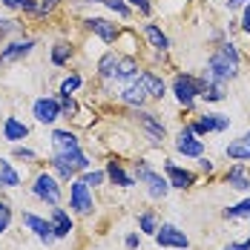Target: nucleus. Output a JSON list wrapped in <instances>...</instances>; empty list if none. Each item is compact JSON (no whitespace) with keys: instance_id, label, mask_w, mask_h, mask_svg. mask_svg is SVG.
Listing matches in <instances>:
<instances>
[{"instance_id":"nucleus-1","label":"nucleus","mask_w":250,"mask_h":250,"mask_svg":"<svg viewBox=\"0 0 250 250\" xmlns=\"http://www.w3.org/2000/svg\"><path fill=\"white\" fill-rule=\"evenodd\" d=\"M239 63H242L239 49H236L233 43H222L219 49L213 52V58H210V63H207V69H204V81H210V83H225V81L239 75Z\"/></svg>"},{"instance_id":"nucleus-2","label":"nucleus","mask_w":250,"mask_h":250,"mask_svg":"<svg viewBox=\"0 0 250 250\" xmlns=\"http://www.w3.org/2000/svg\"><path fill=\"white\" fill-rule=\"evenodd\" d=\"M52 167L58 170V175H61L63 181H69V178H75L81 170H86V167H89V158L81 152V147H75V150L55 152V158H52Z\"/></svg>"},{"instance_id":"nucleus-3","label":"nucleus","mask_w":250,"mask_h":250,"mask_svg":"<svg viewBox=\"0 0 250 250\" xmlns=\"http://www.w3.org/2000/svg\"><path fill=\"white\" fill-rule=\"evenodd\" d=\"M135 175H138V181H144V184H147V190H150L152 199H164V196H167L170 181H167V178H161L158 173H152L144 161H138V164H135Z\"/></svg>"},{"instance_id":"nucleus-4","label":"nucleus","mask_w":250,"mask_h":250,"mask_svg":"<svg viewBox=\"0 0 250 250\" xmlns=\"http://www.w3.org/2000/svg\"><path fill=\"white\" fill-rule=\"evenodd\" d=\"M69 207L75 210L78 216H89V213H92V207H95L89 187H86L81 178H78V181H72V190H69Z\"/></svg>"},{"instance_id":"nucleus-5","label":"nucleus","mask_w":250,"mask_h":250,"mask_svg":"<svg viewBox=\"0 0 250 250\" xmlns=\"http://www.w3.org/2000/svg\"><path fill=\"white\" fill-rule=\"evenodd\" d=\"M173 92H175V98H178V104L181 106H193V101L199 98V81L196 78H190V75H178L173 81Z\"/></svg>"},{"instance_id":"nucleus-6","label":"nucleus","mask_w":250,"mask_h":250,"mask_svg":"<svg viewBox=\"0 0 250 250\" xmlns=\"http://www.w3.org/2000/svg\"><path fill=\"white\" fill-rule=\"evenodd\" d=\"M32 190H35V196L41 201H49V204H61V187H58V181L52 178L49 173H41L35 178V184H32Z\"/></svg>"},{"instance_id":"nucleus-7","label":"nucleus","mask_w":250,"mask_h":250,"mask_svg":"<svg viewBox=\"0 0 250 250\" xmlns=\"http://www.w3.org/2000/svg\"><path fill=\"white\" fill-rule=\"evenodd\" d=\"M155 242H158L161 248H178V250H184L187 245H190V239H187L175 225H158V230H155Z\"/></svg>"},{"instance_id":"nucleus-8","label":"nucleus","mask_w":250,"mask_h":250,"mask_svg":"<svg viewBox=\"0 0 250 250\" xmlns=\"http://www.w3.org/2000/svg\"><path fill=\"white\" fill-rule=\"evenodd\" d=\"M175 150L181 152V155H190V158H201L204 144L196 138V132H193L190 126H184V129L178 132V138H175Z\"/></svg>"},{"instance_id":"nucleus-9","label":"nucleus","mask_w":250,"mask_h":250,"mask_svg":"<svg viewBox=\"0 0 250 250\" xmlns=\"http://www.w3.org/2000/svg\"><path fill=\"white\" fill-rule=\"evenodd\" d=\"M32 115H35L41 124H52V121L61 115V104H58V98H38L35 106H32Z\"/></svg>"},{"instance_id":"nucleus-10","label":"nucleus","mask_w":250,"mask_h":250,"mask_svg":"<svg viewBox=\"0 0 250 250\" xmlns=\"http://www.w3.org/2000/svg\"><path fill=\"white\" fill-rule=\"evenodd\" d=\"M23 225L43 242V245H49V242H55V233H52V222H46V219H41V216H35V213H23Z\"/></svg>"},{"instance_id":"nucleus-11","label":"nucleus","mask_w":250,"mask_h":250,"mask_svg":"<svg viewBox=\"0 0 250 250\" xmlns=\"http://www.w3.org/2000/svg\"><path fill=\"white\" fill-rule=\"evenodd\" d=\"M35 49V41H15V43H9L6 49L0 52V66H9V63H15V61H21V58H26L29 52Z\"/></svg>"},{"instance_id":"nucleus-12","label":"nucleus","mask_w":250,"mask_h":250,"mask_svg":"<svg viewBox=\"0 0 250 250\" xmlns=\"http://www.w3.org/2000/svg\"><path fill=\"white\" fill-rule=\"evenodd\" d=\"M227 126H230V118H225V115H204L199 121H193L190 129H193L196 135H207V132H222Z\"/></svg>"},{"instance_id":"nucleus-13","label":"nucleus","mask_w":250,"mask_h":250,"mask_svg":"<svg viewBox=\"0 0 250 250\" xmlns=\"http://www.w3.org/2000/svg\"><path fill=\"white\" fill-rule=\"evenodd\" d=\"M83 23H86V29H89L92 35H98L104 43H112V41L118 38V29H115V23H109L106 18H86Z\"/></svg>"},{"instance_id":"nucleus-14","label":"nucleus","mask_w":250,"mask_h":250,"mask_svg":"<svg viewBox=\"0 0 250 250\" xmlns=\"http://www.w3.org/2000/svg\"><path fill=\"white\" fill-rule=\"evenodd\" d=\"M164 173H167V181H170V187L187 190V187H193V184H196V175L187 173V170H181V167H175V164H164Z\"/></svg>"},{"instance_id":"nucleus-15","label":"nucleus","mask_w":250,"mask_h":250,"mask_svg":"<svg viewBox=\"0 0 250 250\" xmlns=\"http://www.w3.org/2000/svg\"><path fill=\"white\" fill-rule=\"evenodd\" d=\"M121 101H124V104H129V106H141V104L147 101V92H144V86H141V81H138V75L126 81L124 92H121Z\"/></svg>"},{"instance_id":"nucleus-16","label":"nucleus","mask_w":250,"mask_h":250,"mask_svg":"<svg viewBox=\"0 0 250 250\" xmlns=\"http://www.w3.org/2000/svg\"><path fill=\"white\" fill-rule=\"evenodd\" d=\"M52 233H55V239H66L72 233V219H69V213L63 207L52 210Z\"/></svg>"},{"instance_id":"nucleus-17","label":"nucleus","mask_w":250,"mask_h":250,"mask_svg":"<svg viewBox=\"0 0 250 250\" xmlns=\"http://www.w3.org/2000/svg\"><path fill=\"white\" fill-rule=\"evenodd\" d=\"M26 135H29V126H26L23 121H18V118H6V121H3V138H6V141L18 144V141H23Z\"/></svg>"},{"instance_id":"nucleus-18","label":"nucleus","mask_w":250,"mask_h":250,"mask_svg":"<svg viewBox=\"0 0 250 250\" xmlns=\"http://www.w3.org/2000/svg\"><path fill=\"white\" fill-rule=\"evenodd\" d=\"M104 173H106V178H109L112 184H118V187H132V184H135V181H132V175L124 173V167H121L115 158H109V161H106V170H104Z\"/></svg>"},{"instance_id":"nucleus-19","label":"nucleus","mask_w":250,"mask_h":250,"mask_svg":"<svg viewBox=\"0 0 250 250\" xmlns=\"http://www.w3.org/2000/svg\"><path fill=\"white\" fill-rule=\"evenodd\" d=\"M138 81L147 92V98H164V81L152 72H138Z\"/></svg>"},{"instance_id":"nucleus-20","label":"nucleus","mask_w":250,"mask_h":250,"mask_svg":"<svg viewBox=\"0 0 250 250\" xmlns=\"http://www.w3.org/2000/svg\"><path fill=\"white\" fill-rule=\"evenodd\" d=\"M138 124H141V129L150 135L152 141H161L164 138V124H158L152 112H138Z\"/></svg>"},{"instance_id":"nucleus-21","label":"nucleus","mask_w":250,"mask_h":250,"mask_svg":"<svg viewBox=\"0 0 250 250\" xmlns=\"http://www.w3.org/2000/svg\"><path fill=\"white\" fill-rule=\"evenodd\" d=\"M227 155L236 158V161H250V132H245L239 141L227 144Z\"/></svg>"},{"instance_id":"nucleus-22","label":"nucleus","mask_w":250,"mask_h":250,"mask_svg":"<svg viewBox=\"0 0 250 250\" xmlns=\"http://www.w3.org/2000/svg\"><path fill=\"white\" fill-rule=\"evenodd\" d=\"M52 144H55V152L75 150L78 138H75V132H69V129H55V132H52Z\"/></svg>"},{"instance_id":"nucleus-23","label":"nucleus","mask_w":250,"mask_h":250,"mask_svg":"<svg viewBox=\"0 0 250 250\" xmlns=\"http://www.w3.org/2000/svg\"><path fill=\"white\" fill-rule=\"evenodd\" d=\"M227 184H230L233 190H248V187H250L248 170H245L242 164H236V167H230V170H227Z\"/></svg>"},{"instance_id":"nucleus-24","label":"nucleus","mask_w":250,"mask_h":250,"mask_svg":"<svg viewBox=\"0 0 250 250\" xmlns=\"http://www.w3.org/2000/svg\"><path fill=\"white\" fill-rule=\"evenodd\" d=\"M199 98L204 101H222L225 98V83H210V81H199Z\"/></svg>"},{"instance_id":"nucleus-25","label":"nucleus","mask_w":250,"mask_h":250,"mask_svg":"<svg viewBox=\"0 0 250 250\" xmlns=\"http://www.w3.org/2000/svg\"><path fill=\"white\" fill-rule=\"evenodd\" d=\"M144 35H147V41H150V46H155V49H167V46H170V38H167V35H164V32H161V29H158V26H152V23H147L144 26Z\"/></svg>"},{"instance_id":"nucleus-26","label":"nucleus","mask_w":250,"mask_h":250,"mask_svg":"<svg viewBox=\"0 0 250 250\" xmlns=\"http://www.w3.org/2000/svg\"><path fill=\"white\" fill-rule=\"evenodd\" d=\"M21 184V175L15 173V167L9 161L0 158V187H18Z\"/></svg>"},{"instance_id":"nucleus-27","label":"nucleus","mask_w":250,"mask_h":250,"mask_svg":"<svg viewBox=\"0 0 250 250\" xmlns=\"http://www.w3.org/2000/svg\"><path fill=\"white\" fill-rule=\"evenodd\" d=\"M118 61H121V58H118L115 52H106V55H104V58L98 61V72H101L104 78H115V69H118Z\"/></svg>"},{"instance_id":"nucleus-28","label":"nucleus","mask_w":250,"mask_h":250,"mask_svg":"<svg viewBox=\"0 0 250 250\" xmlns=\"http://www.w3.org/2000/svg\"><path fill=\"white\" fill-rule=\"evenodd\" d=\"M138 75V63L132 61V58H121L118 61V69H115V78L118 81H129V78Z\"/></svg>"},{"instance_id":"nucleus-29","label":"nucleus","mask_w":250,"mask_h":250,"mask_svg":"<svg viewBox=\"0 0 250 250\" xmlns=\"http://www.w3.org/2000/svg\"><path fill=\"white\" fill-rule=\"evenodd\" d=\"M69 58H72V46H69V43H55V46H52V63H55V66H63Z\"/></svg>"},{"instance_id":"nucleus-30","label":"nucleus","mask_w":250,"mask_h":250,"mask_svg":"<svg viewBox=\"0 0 250 250\" xmlns=\"http://www.w3.org/2000/svg\"><path fill=\"white\" fill-rule=\"evenodd\" d=\"M138 227H141V233H147V236H155V230H158V219H155V213H152V210L141 213V219H138Z\"/></svg>"},{"instance_id":"nucleus-31","label":"nucleus","mask_w":250,"mask_h":250,"mask_svg":"<svg viewBox=\"0 0 250 250\" xmlns=\"http://www.w3.org/2000/svg\"><path fill=\"white\" fill-rule=\"evenodd\" d=\"M242 216H250V199H245L242 204L227 207V210H225V219H242Z\"/></svg>"},{"instance_id":"nucleus-32","label":"nucleus","mask_w":250,"mask_h":250,"mask_svg":"<svg viewBox=\"0 0 250 250\" xmlns=\"http://www.w3.org/2000/svg\"><path fill=\"white\" fill-rule=\"evenodd\" d=\"M3 6H6V9H23V12L32 15L38 3H35V0H3Z\"/></svg>"},{"instance_id":"nucleus-33","label":"nucleus","mask_w":250,"mask_h":250,"mask_svg":"<svg viewBox=\"0 0 250 250\" xmlns=\"http://www.w3.org/2000/svg\"><path fill=\"white\" fill-rule=\"evenodd\" d=\"M98 3H106L118 18H129V6H126L124 0H98Z\"/></svg>"},{"instance_id":"nucleus-34","label":"nucleus","mask_w":250,"mask_h":250,"mask_svg":"<svg viewBox=\"0 0 250 250\" xmlns=\"http://www.w3.org/2000/svg\"><path fill=\"white\" fill-rule=\"evenodd\" d=\"M58 104H61V115H75L78 112V104L72 101V95H61Z\"/></svg>"},{"instance_id":"nucleus-35","label":"nucleus","mask_w":250,"mask_h":250,"mask_svg":"<svg viewBox=\"0 0 250 250\" xmlns=\"http://www.w3.org/2000/svg\"><path fill=\"white\" fill-rule=\"evenodd\" d=\"M78 86H81V75H69L63 83H61V95H72Z\"/></svg>"},{"instance_id":"nucleus-36","label":"nucleus","mask_w":250,"mask_h":250,"mask_svg":"<svg viewBox=\"0 0 250 250\" xmlns=\"http://www.w3.org/2000/svg\"><path fill=\"white\" fill-rule=\"evenodd\" d=\"M104 178H106V173H101V170H92V173H83V178H81V181H83L86 187H98Z\"/></svg>"},{"instance_id":"nucleus-37","label":"nucleus","mask_w":250,"mask_h":250,"mask_svg":"<svg viewBox=\"0 0 250 250\" xmlns=\"http://www.w3.org/2000/svg\"><path fill=\"white\" fill-rule=\"evenodd\" d=\"M55 6H58V0H41V3L35 6V12H32V15H38V18H43V15H49V12L55 9Z\"/></svg>"},{"instance_id":"nucleus-38","label":"nucleus","mask_w":250,"mask_h":250,"mask_svg":"<svg viewBox=\"0 0 250 250\" xmlns=\"http://www.w3.org/2000/svg\"><path fill=\"white\" fill-rule=\"evenodd\" d=\"M18 29H21V23H18V21H9V18H6V21H0V38L12 35V32H18Z\"/></svg>"},{"instance_id":"nucleus-39","label":"nucleus","mask_w":250,"mask_h":250,"mask_svg":"<svg viewBox=\"0 0 250 250\" xmlns=\"http://www.w3.org/2000/svg\"><path fill=\"white\" fill-rule=\"evenodd\" d=\"M15 158H23V161H35V152L26 150V147H15Z\"/></svg>"},{"instance_id":"nucleus-40","label":"nucleus","mask_w":250,"mask_h":250,"mask_svg":"<svg viewBox=\"0 0 250 250\" xmlns=\"http://www.w3.org/2000/svg\"><path fill=\"white\" fill-rule=\"evenodd\" d=\"M129 3H132V6H138V9H141V15H150V12H152L150 0H129Z\"/></svg>"},{"instance_id":"nucleus-41","label":"nucleus","mask_w":250,"mask_h":250,"mask_svg":"<svg viewBox=\"0 0 250 250\" xmlns=\"http://www.w3.org/2000/svg\"><path fill=\"white\" fill-rule=\"evenodd\" d=\"M250 0H227V9H242V6H248Z\"/></svg>"},{"instance_id":"nucleus-42","label":"nucleus","mask_w":250,"mask_h":250,"mask_svg":"<svg viewBox=\"0 0 250 250\" xmlns=\"http://www.w3.org/2000/svg\"><path fill=\"white\" fill-rule=\"evenodd\" d=\"M9 222H12V216H0V236L9 230Z\"/></svg>"},{"instance_id":"nucleus-43","label":"nucleus","mask_w":250,"mask_h":250,"mask_svg":"<svg viewBox=\"0 0 250 250\" xmlns=\"http://www.w3.org/2000/svg\"><path fill=\"white\" fill-rule=\"evenodd\" d=\"M225 250H250V239L248 242H242V245H227Z\"/></svg>"},{"instance_id":"nucleus-44","label":"nucleus","mask_w":250,"mask_h":250,"mask_svg":"<svg viewBox=\"0 0 250 250\" xmlns=\"http://www.w3.org/2000/svg\"><path fill=\"white\" fill-rule=\"evenodd\" d=\"M242 23H245V32H250V3L245 6V21Z\"/></svg>"},{"instance_id":"nucleus-45","label":"nucleus","mask_w":250,"mask_h":250,"mask_svg":"<svg viewBox=\"0 0 250 250\" xmlns=\"http://www.w3.org/2000/svg\"><path fill=\"white\" fill-rule=\"evenodd\" d=\"M126 248H129V250L138 248V236H126Z\"/></svg>"}]
</instances>
